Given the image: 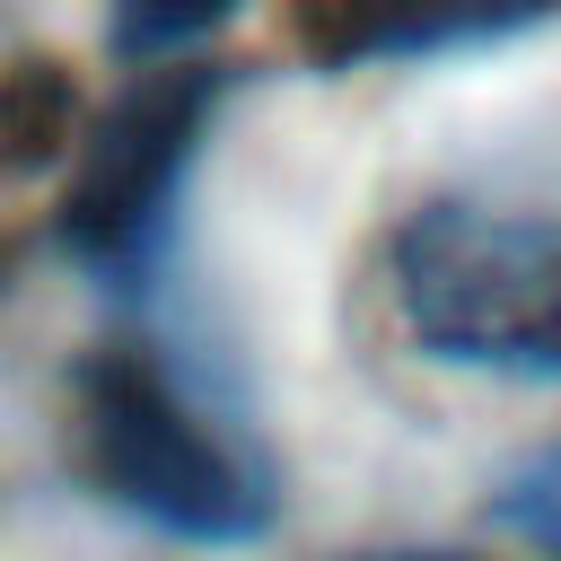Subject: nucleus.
Segmentation results:
<instances>
[{
  "instance_id": "f257e3e1",
  "label": "nucleus",
  "mask_w": 561,
  "mask_h": 561,
  "mask_svg": "<svg viewBox=\"0 0 561 561\" xmlns=\"http://www.w3.org/2000/svg\"><path fill=\"white\" fill-rule=\"evenodd\" d=\"M403 333L447 368L561 377V193H430L386 245Z\"/></svg>"
},
{
  "instance_id": "f03ea898",
  "label": "nucleus",
  "mask_w": 561,
  "mask_h": 561,
  "mask_svg": "<svg viewBox=\"0 0 561 561\" xmlns=\"http://www.w3.org/2000/svg\"><path fill=\"white\" fill-rule=\"evenodd\" d=\"M70 447L96 500L184 543H245L272 517L263 465L175 386V368L140 342H105L70 377Z\"/></svg>"
},
{
  "instance_id": "7ed1b4c3",
  "label": "nucleus",
  "mask_w": 561,
  "mask_h": 561,
  "mask_svg": "<svg viewBox=\"0 0 561 561\" xmlns=\"http://www.w3.org/2000/svg\"><path fill=\"white\" fill-rule=\"evenodd\" d=\"M210 114H219V70L158 61V70H131V88L79 131V158L61 175V245L88 280L140 289L167 263L175 202H184Z\"/></svg>"
},
{
  "instance_id": "20e7f679",
  "label": "nucleus",
  "mask_w": 561,
  "mask_h": 561,
  "mask_svg": "<svg viewBox=\"0 0 561 561\" xmlns=\"http://www.w3.org/2000/svg\"><path fill=\"white\" fill-rule=\"evenodd\" d=\"M552 9L561 0H289V35L324 70H377V61H430L456 44L517 35Z\"/></svg>"
},
{
  "instance_id": "39448f33",
  "label": "nucleus",
  "mask_w": 561,
  "mask_h": 561,
  "mask_svg": "<svg viewBox=\"0 0 561 561\" xmlns=\"http://www.w3.org/2000/svg\"><path fill=\"white\" fill-rule=\"evenodd\" d=\"M79 158V88L61 61H9L0 70V184Z\"/></svg>"
},
{
  "instance_id": "423d86ee",
  "label": "nucleus",
  "mask_w": 561,
  "mask_h": 561,
  "mask_svg": "<svg viewBox=\"0 0 561 561\" xmlns=\"http://www.w3.org/2000/svg\"><path fill=\"white\" fill-rule=\"evenodd\" d=\"M245 0H114L105 9V35L131 70H158V61H184L210 26H228Z\"/></svg>"
},
{
  "instance_id": "0eeeda50",
  "label": "nucleus",
  "mask_w": 561,
  "mask_h": 561,
  "mask_svg": "<svg viewBox=\"0 0 561 561\" xmlns=\"http://www.w3.org/2000/svg\"><path fill=\"white\" fill-rule=\"evenodd\" d=\"M500 517H508L543 561H561V447H552V456H535V465L500 491Z\"/></svg>"
},
{
  "instance_id": "6e6552de",
  "label": "nucleus",
  "mask_w": 561,
  "mask_h": 561,
  "mask_svg": "<svg viewBox=\"0 0 561 561\" xmlns=\"http://www.w3.org/2000/svg\"><path fill=\"white\" fill-rule=\"evenodd\" d=\"M351 561H473V552H351Z\"/></svg>"
},
{
  "instance_id": "1a4fd4ad",
  "label": "nucleus",
  "mask_w": 561,
  "mask_h": 561,
  "mask_svg": "<svg viewBox=\"0 0 561 561\" xmlns=\"http://www.w3.org/2000/svg\"><path fill=\"white\" fill-rule=\"evenodd\" d=\"M0 298H9V245H0Z\"/></svg>"
}]
</instances>
